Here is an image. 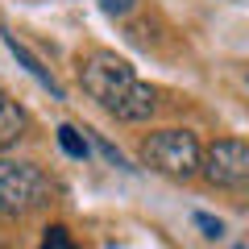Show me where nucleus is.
I'll return each mask as SVG.
<instances>
[{
  "label": "nucleus",
  "instance_id": "20e7f679",
  "mask_svg": "<svg viewBox=\"0 0 249 249\" xmlns=\"http://www.w3.org/2000/svg\"><path fill=\"white\" fill-rule=\"evenodd\" d=\"M199 175H204L212 187H224V191H232V187H249V142H237V137L216 142L212 150L204 154Z\"/></svg>",
  "mask_w": 249,
  "mask_h": 249
},
{
  "label": "nucleus",
  "instance_id": "f257e3e1",
  "mask_svg": "<svg viewBox=\"0 0 249 249\" xmlns=\"http://www.w3.org/2000/svg\"><path fill=\"white\" fill-rule=\"evenodd\" d=\"M79 79H83V91H88L104 112H112L116 121L137 124V121H150L154 108H158V91L137 79V71L112 50L91 54L79 67Z\"/></svg>",
  "mask_w": 249,
  "mask_h": 249
},
{
  "label": "nucleus",
  "instance_id": "39448f33",
  "mask_svg": "<svg viewBox=\"0 0 249 249\" xmlns=\"http://www.w3.org/2000/svg\"><path fill=\"white\" fill-rule=\"evenodd\" d=\"M4 46H9V54H13V58H17V62H21V67H25V71H29V75H34V79H37V83H42V88H46V91H50V96H54V100H62V83H58V79H54V75H50V71H46V67H42V58H37V54H34V50H29V46H25V42H17V37H13V34H4Z\"/></svg>",
  "mask_w": 249,
  "mask_h": 249
},
{
  "label": "nucleus",
  "instance_id": "6e6552de",
  "mask_svg": "<svg viewBox=\"0 0 249 249\" xmlns=\"http://www.w3.org/2000/svg\"><path fill=\"white\" fill-rule=\"evenodd\" d=\"M42 249H79L71 237V229L67 224H50V229L42 232Z\"/></svg>",
  "mask_w": 249,
  "mask_h": 249
},
{
  "label": "nucleus",
  "instance_id": "0eeeda50",
  "mask_svg": "<svg viewBox=\"0 0 249 249\" xmlns=\"http://www.w3.org/2000/svg\"><path fill=\"white\" fill-rule=\"evenodd\" d=\"M58 145H62V154H71V158H88V137L75 129V124H58Z\"/></svg>",
  "mask_w": 249,
  "mask_h": 249
},
{
  "label": "nucleus",
  "instance_id": "1a4fd4ad",
  "mask_svg": "<svg viewBox=\"0 0 249 249\" xmlns=\"http://www.w3.org/2000/svg\"><path fill=\"white\" fill-rule=\"evenodd\" d=\"M91 142H96V150H100V154H104V158H108V162H112V166H121V170H129V162H124V154H121V150H116V145H112V142H104V137H100V133H96V137H91Z\"/></svg>",
  "mask_w": 249,
  "mask_h": 249
},
{
  "label": "nucleus",
  "instance_id": "9b49d317",
  "mask_svg": "<svg viewBox=\"0 0 249 249\" xmlns=\"http://www.w3.org/2000/svg\"><path fill=\"white\" fill-rule=\"evenodd\" d=\"M100 9H104L108 17H124V13L133 9V0H100Z\"/></svg>",
  "mask_w": 249,
  "mask_h": 249
},
{
  "label": "nucleus",
  "instance_id": "f03ea898",
  "mask_svg": "<svg viewBox=\"0 0 249 249\" xmlns=\"http://www.w3.org/2000/svg\"><path fill=\"white\" fill-rule=\"evenodd\" d=\"M142 162L166 178H191L204 166V150L191 129H158L142 142Z\"/></svg>",
  "mask_w": 249,
  "mask_h": 249
},
{
  "label": "nucleus",
  "instance_id": "f8f14e48",
  "mask_svg": "<svg viewBox=\"0 0 249 249\" xmlns=\"http://www.w3.org/2000/svg\"><path fill=\"white\" fill-rule=\"evenodd\" d=\"M245 83H249V75H245Z\"/></svg>",
  "mask_w": 249,
  "mask_h": 249
},
{
  "label": "nucleus",
  "instance_id": "423d86ee",
  "mask_svg": "<svg viewBox=\"0 0 249 249\" xmlns=\"http://www.w3.org/2000/svg\"><path fill=\"white\" fill-rule=\"evenodd\" d=\"M21 137H25V112L17 100L0 96V150H13Z\"/></svg>",
  "mask_w": 249,
  "mask_h": 249
},
{
  "label": "nucleus",
  "instance_id": "9d476101",
  "mask_svg": "<svg viewBox=\"0 0 249 249\" xmlns=\"http://www.w3.org/2000/svg\"><path fill=\"white\" fill-rule=\"evenodd\" d=\"M191 220H196V229H204V237H224V224L220 220H216V216H208V212H196V216H191Z\"/></svg>",
  "mask_w": 249,
  "mask_h": 249
},
{
  "label": "nucleus",
  "instance_id": "7ed1b4c3",
  "mask_svg": "<svg viewBox=\"0 0 249 249\" xmlns=\"http://www.w3.org/2000/svg\"><path fill=\"white\" fill-rule=\"evenodd\" d=\"M50 199V178L34 162L0 158V216H25Z\"/></svg>",
  "mask_w": 249,
  "mask_h": 249
}]
</instances>
